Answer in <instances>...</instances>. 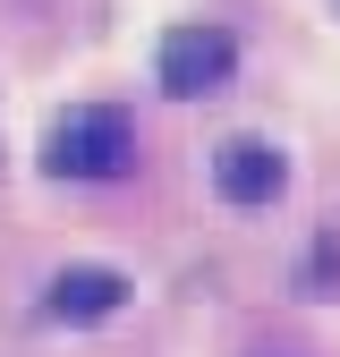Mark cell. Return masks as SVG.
<instances>
[{"instance_id": "cell-1", "label": "cell", "mask_w": 340, "mask_h": 357, "mask_svg": "<svg viewBox=\"0 0 340 357\" xmlns=\"http://www.w3.org/2000/svg\"><path fill=\"white\" fill-rule=\"evenodd\" d=\"M52 162L60 178H119L128 162H137V128H128V111H111V102H85V111H68L60 128H52Z\"/></svg>"}, {"instance_id": "cell-2", "label": "cell", "mask_w": 340, "mask_h": 357, "mask_svg": "<svg viewBox=\"0 0 340 357\" xmlns=\"http://www.w3.org/2000/svg\"><path fill=\"white\" fill-rule=\"evenodd\" d=\"M162 85L170 94H222L230 68H238V43L222 26H179V34H162Z\"/></svg>"}, {"instance_id": "cell-3", "label": "cell", "mask_w": 340, "mask_h": 357, "mask_svg": "<svg viewBox=\"0 0 340 357\" xmlns=\"http://www.w3.org/2000/svg\"><path fill=\"white\" fill-rule=\"evenodd\" d=\"M212 188H222L230 204H272L281 196V153L264 137H230L222 153H212Z\"/></svg>"}, {"instance_id": "cell-4", "label": "cell", "mask_w": 340, "mask_h": 357, "mask_svg": "<svg viewBox=\"0 0 340 357\" xmlns=\"http://www.w3.org/2000/svg\"><path fill=\"white\" fill-rule=\"evenodd\" d=\"M119 298H128V281L111 273V264H68V273L52 281V315L60 324H102Z\"/></svg>"}]
</instances>
